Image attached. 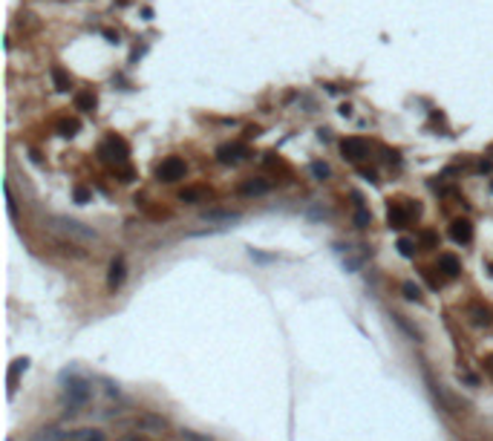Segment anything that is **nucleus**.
<instances>
[{
  "label": "nucleus",
  "mask_w": 493,
  "mask_h": 441,
  "mask_svg": "<svg viewBox=\"0 0 493 441\" xmlns=\"http://www.w3.org/2000/svg\"><path fill=\"white\" fill-rule=\"evenodd\" d=\"M92 398V387L87 384L81 375H64V401L69 407H87Z\"/></svg>",
  "instance_id": "obj_2"
},
{
  "label": "nucleus",
  "mask_w": 493,
  "mask_h": 441,
  "mask_svg": "<svg viewBox=\"0 0 493 441\" xmlns=\"http://www.w3.org/2000/svg\"><path fill=\"white\" fill-rule=\"evenodd\" d=\"M121 280H124V260H121V257H116V260H113V265H110V274H107V286H110V289H116V286H121Z\"/></svg>",
  "instance_id": "obj_9"
},
{
  "label": "nucleus",
  "mask_w": 493,
  "mask_h": 441,
  "mask_svg": "<svg viewBox=\"0 0 493 441\" xmlns=\"http://www.w3.org/2000/svg\"><path fill=\"white\" fill-rule=\"evenodd\" d=\"M242 156H245V147H242V144H222L220 150H217V159L225 162V165H228V162H239Z\"/></svg>",
  "instance_id": "obj_8"
},
{
  "label": "nucleus",
  "mask_w": 493,
  "mask_h": 441,
  "mask_svg": "<svg viewBox=\"0 0 493 441\" xmlns=\"http://www.w3.org/2000/svg\"><path fill=\"white\" fill-rule=\"evenodd\" d=\"M312 176H314V179H326V176H329V165L314 162V165H312Z\"/></svg>",
  "instance_id": "obj_22"
},
{
  "label": "nucleus",
  "mask_w": 493,
  "mask_h": 441,
  "mask_svg": "<svg viewBox=\"0 0 493 441\" xmlns=\"http://www.w3.org/2000/svg\"><path fill=\"white\" fill-rule=\"evenodd\" d=\"M136 427L138 430H147V433H162V430H165V418L144 412V415H138L136 418Z\"/></svg>",
  "instance_id": "obj_7"
},
{
  "label": "nucleus",
  "mask_w": 493,
  "mask_h": 441,
  "mask_svg": "<svg viewBox=\"0 0 493 441\" xmlns=\"http://www.w3.org/2000/svg\"><path fill=\"white\" fill-rule=\"evenodd\" d=\"M404 294H407L409 300H418V297H421V291H418V286H412V283H404Z\"/></svg>",
  "instance_id": "obj_26"
},
{
  "label": "nucleus",
  "mask_w": 493,
  "mask_h": 441,
  "mask_svg": "<svg viewBox=\"0 0 493 441\" xmlns=\"http://www.w3.org/2000/svg\"><path fill=\"white\" fill-rule=\"evenodd\" d=\"M366 150H369V147H366L363 138H343V141H340V153H343L349 162H360V159L366 156Z\"/></svg>",
  "instance_id": "obj_4"
},
{
  "label": "nucleus",
  "mask_w": 493,
  "mask_h": 441,
  "mask_svg": "<svg viewBox=\"0 0 493 441\" xmlns=\"http://www.w3.org/2000/svg\"><path fill=\"white\" fill-rule=\"evenodd\" d=\"M409 222V211L401 205H392L390 208V228H404Z\"/></svg>",
  "instance_id": "obj_11"
},
{
  "label": "nucleus",
  "mask_w": 493,
  "mask_h": 441,
  "mask_svg": "<svg viewBox=\"0 0 493 441\" xmlns=\"http://www.w3.org/2000/svg\"><path fill=\"white\" fill-rule=\"evenodd\" d=\"M26 366H29V360H26V357L15 360V366H12V372H9V384H15V378H17L20 372H26Z\"/></svg>",
  "instance_id": "obj_20"
},
{
  "label": "nucleus",
  "mask_w": 493,
  "mask_h": 441,
  "mask_svg": "<svg viewBox=\"0 0 493 441\" xmlns=\"http://www.w3.org/2000/svg\"><path fill=\"white\" fill-rule=\"evenodd\" d=\"M46 225H49V231L75 239V242H95L98 239L92 228H87V225H81V222H75V220H67V217H49Z\"/></svg>",
  "instance_id": "obj_1"
},
{
  "label": "nucleus",
  "mask_w": 493,
  "mask_h": 441,
  "mask_svg": "<svg viewBox=\"0 0 493 441\" xmlns=\"http://www.w3.org/2000/svg\"><path fill=\"white\" fill-rule=\"evenodd\" d=\"M450 237L456 239V242H470L473 239V225L470 220H456L450 225Z\"/></svg>",
  "instance_id": "obj_6"
},
{
  "label": "nucleus",
  "mask_w": 493,
  "mask_h": 441,
  "mask_svg": "<svg viewBox=\"0 0 493 441\" xmlns=\"http://www.w3.org/2000/svg\"><path fill=\"white\" fill-rule=\"evenodd\" d=\"M130 441H133V439H130Z\"/></svg>",
  "instance_id": "obj_28"
},
{
  "label": "nucleus",
  "mask_w": 493,
  "mask_h": 441,
  "mask_svg": "<svg viewBox=\"0 0 493 441\" xmlns=\"http://www.w3.org/2000/svg\"><path fill=\"white\" fill-rule=\"evenodd\" d=\"M72 193H75V202H81V205H84V202H90V196H92V193H90V190H87V187H81V185L75 187V190H72Z\"/></svg>",
  "instance_id": "obj_24"
},
{
  "label": "nucleus",
  "mask_w": 493,
  "mask_h": 441,
  "mask_svg": "<svg viewBox=\"0 0 493 441\" xmlns=\"http://www.w3.org/2000/svg\"><path fill=\"white\" fill-rule=\"evenodd\" d=\"M439 265H442V271L447 274V277H456V274L461 271L459 260H456L453 254H442V257H439Z\"/></svg>",
  "instance_id": "obj_12"
},
{
  "label": "nucleus",
  "mask_w": 493,
  "mask_h": 441,
  "mask_svg": "<svg viewBox=\"0 0 493 441\" xmlns=\"http://www.w3.org/2000/svg\"><path fill=\"white\" fill-rule=\"evenodd\" d=\"M239 214H220V211H208L202 214V222H222V225H231V222H237Z\"/></svg>",
  "instance_id": "obj_13"
},
{
  "label": "nucleus",
  "mask_w": 493,
  "mask_h": 441,
  "mask_svg": "<svg viewBox=\"0 0 493 441\" xmlns=\"http://www.w3.org/2000/svg\"><path fill=\"white\" fill-rule=\"evenodd\" d=\"M491 187H493V185H491Z\"/></svg>",
  "instance_id": "obj_29"
},
{
  "label": "nucleus",
  "mask_w": 493,
  "mask_h": 441,
  "mask_svg": "<svg viewBox=\"0 0 493 441\" xmlns=\"http://www.w3.org/2000/svg\"><path fill=\"white\" fill-rule=\"evenodd\" d=\"M72 433H64V430H58V427H46V430H41L32 441H69Z\"/></svg>",
  "instance_id": "obj_10"
},
{
  "label": "nucleus",
  "mask_w": 493,
  "mask_h": 441,
  "mask_svg": "<svg viewBox=\"0 0 493 441\" xmlns=\"http://www.w3.org/2000/svg\"><path fill=\"white\" fill-rule=\"evenodd\" d=\"M179 436H182L185 441H211L208 436H199V433H193V430H182Z\"/></svg>",
  "instance_id": "obj_25"
},
{
  "label": "nucleus",
  "mask_w": 493,
  "mask_h": 441,
  "mask_svg": "<svg viewBox=\"0 0 493 441\" xmlns=\"http://www.w3.org/2000/svg\"><path fill=\"white\" fill-rule=\"evenodd\" d=\"M202 196H205L202 187H187V190H182V193H179V199H182V202H196V199H202Z\"/></svg>",
  "instance_id": "obj_19"
},
{
  "label": "nucleus",
  "mask_w": 493,
  "mask_h": 441,
  "mask_svg": "<svg viewBox=\"0 0 493 441\" xmlns=\"http://www.w3.org/2000/svg\"><path fill=\"white\" fill-rule=\"evenodd\" d=\"M6 441H12V439H6Z\"/></svg>",
  "instance_id": "obj_27"
},
{
  "label": "nucleus",
  "mask_w": 493,
  "mask_h": 441,
  "mask_svg": "<svg viewBox=\"0 0 493 441\" xmlns=\"http://www.w3.org/2000/svg\"><path fill=\"white\" fill-rule=\"evenodd\" d=\"M69 441H104V433L98 430H78V433H72Z\"/></svg>",
  "instance_id": "obj_16"
},
{
  "label": "nucleus",
  "mask_w": 493,
  "mask_h": 441,
  "mask_svg": "<svg viewBox=\"0 0 493 441\" xmlns=\"http://www.w3.org/2000/svg\"><path fill=\"white\" fill-rule=\"evenodd\" d=\"M101 156L110 162H124L127 159V144L121 138H107V144L101 147Z\"/></svg>",
  "instance_id": "obj_5"
},
{
  "label": "nucleus",
  "mask_w": 493,
  "mask_h": 441,
  "mask_svg": "<svg viewBox=\"0 0 493 441\" xmlns=\"http://www.w3.org/2000/svg\"><path fill=\"white\" fill-rule=\"evenodd\" d=\"M245 196H260V193H266L269 190V182H263V179H254V182H245V185L239 187Z\"/></svg>",
  "instance_id": "obj_14"
},
{
  "label": "nucleus",
  "mask_w": 493,
  "mask_h": 441,
  "mask_svg": "<svg viewBox=\"0 0 493 441\" xmlns=\"http://www.w3.org/2000/svg\"><path fill=\"white\" fill-rule=\"evenodd\" d=\"M398 251L404 257H412L415 254V242H412V239H398Z\"/></svg>",
  "instance_id": "obj_21"
},
{
  "label": "nucleus",
  "mask_w": 493,
  "mask_h": 441,
  "mask_svg": "<svg viewBox=\"0 0 493 441\" xmlns=\"http://www.w3.org/2000/svg\"><path fill=\"white\" fill-rule=\"evenodd\" d=\"M156 176H159L162 182H179V179L185 176V162H182L179 156H170V159H165V162L156 168Z\"/></svg>",
  "instance_id": "obj_3"
},
{
  "label": "nucleus",
  "mask_w": 493,
  "mask_h": 441,
  "mask_svg": "<svg viewBox=\"0 0 493 441\" xmlns=\"http://www.w3.org/2000/svg\"><path fill=\"white\" fill-rule=\"evenodd\" d=\"M78 127H81V124H78L75 119H61L58 121V133H61V136H75Z\"/></svg>",
  "instance_id": "obj_18"
},
{
  "label": "nucleus",
  "mask_w": 493,
  "mask_h": 441,
  "mask_svg": "<svg viewBox=\"0 0 493 441\" xmlns=\"http://www.w3.org/2000/svg\"><path fill=\"white\" fill-rule=\"evenodd\" d=\"M355 222L360 225V228H366V225L372 222V217H369V214H366V211H363V208L358 205V211H355Z\"/></svg>",
  "instance_id": "obj_23"
},
{
  "label": "nucleus",
  "mask_w": 493,
  "mask_h": 441,
  "mask_svg": "<svg viewBox=\"0 0 493 441\" xmlns=\"http://www.w3.org/2000/svg\"><path fill=\"white\" fill-rule=\"evenodd\" d=\"M52 81H55V89H61V92L69 89V75L61 67H52Z\"/></svg>",
  "instance_id": "obj_17"
},
{
  "label": "nucleus",
  "mask_w": 493,
  "mask_h": 441,
  "mask_svg": "<svg viewBox=\"0 0 493 441\" xmlns=\"http://www.w3.org/2000/svg\"><path fill=\"white\" fill-rule=\"evenodd\" d=\"M75 107L84 110V113H92V110H95V95H92V92H78V95H75Z\"/></svg>",
  "instance_id": "obj_15"
}]
</instances>
